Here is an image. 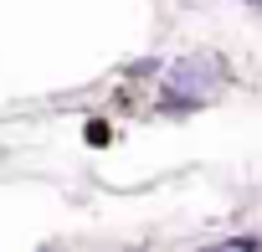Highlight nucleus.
I'll list each match as a JSON object with an SVG mask.
<instances>
[{
    "label": "nucleus",
    "instance_id": "obj_1",
    "mask_svg": "<svg viewBox=\"0 0 262 252\" xmlns=\"http://www.w3.org/2000/svg\"><path fill=\"white\" fill-rule=\"evenodd\" d=\"M226 82V67H221V57H211V52H195V57H180L170 72H165V93H160V108L165 113H190V108H201L216 88Z\"/></svg>",
    "mask_w": 262,
    "mask_h": 252
},
{
    "label": "nucleus",
    "instance_id": "obj_2",
    "mask_svg": "<svg viewBox=\"0 0 262 252\" xmlns=\"http://www.w3.org/2000/svg\"><path fill=\"white\" fill-rule=\"evenodd\" d=\"M155 72H160V57H144V62L128 67V77H155Z\"/></svg>",
    "mask_w": 262,
    "mask_h": 252
},
{
    "label": "nucleus",
    "instance_id": "obj_3",
    "mask_svg": "<svg viewBox=\"0 0 262 252\" xmlns=\"http://www.w3.org/2000/svg\"><path fill=\"white\" fill-rule=\"evenodd\" d=\"M216 247H226V252H231V247H262V237H221Z\"/></svg>",
    "mask_w": 262,
    "mask_h": 252
},
{
    "label": "nucleus",
    "instance_id": "obj_4",
    "mask_svg": "<svg viewBox=\"0 0 262 252\" xmlns=\"http://www.w3.org/2000/svg\"><path fill=\"white\" fill-rule=\"evenodd\" d=\"M242 6H247V11H257V16H262V0H242Z\"/></svg>",
    "mask_w": 262,
    "mask_h": 252
}]
</instances>
